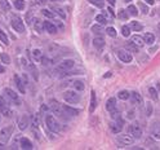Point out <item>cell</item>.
<instances>
[{"label":"cell","mask_w":160,"mask_h":150,"mask_svg":"<svg viewBox=\"0 0 160 150\" xmlns=\"http://www.w3.org/2000/svg\"><path fill=\"white\" fill-rule=\"evenodd\" d=\"M12 133H13V126H6L0 131V149H3L6 144H8Z\"/></svg>","instance_id":"6da1fadb"},{"label":"cell","mask_w":160,"mask_h":150,"mask_svg":"<svg viewBox=\"0 0 160 150\" xmlns=\"http://www.w3.org/2000/svg\"><path fill=\"white\" fill-rule=\"evenodd\" d=\"M0 120H2V119H0Z\"/></svg>","instance_id":"9f6ffc18"},{"label":"cell","mask_w":160,"mask_h":150,"mask_svg":"<svg viewBox=\"0 0 160 150\" xmlns=\"http://www.w3.org/2000/svg\"><path fill=\"white\" fill-rule=\"evenodd\" d=\"M159 30H160V25H159Z\"/></svg>","instance_id":"11a10c76"},{"label":"cell","mask_w":160,"mask_h":150,"mask_svg":"<svg viewBox=\"0 0 160 150\" xmlns=\"http://www.w3.org/2000/svg\"><path fill=\"white\" fill-rule=\"evenodd\" d=\"M138 49H140V48H138L133 41H129L128 44H127V51L132 52V53H138Z\"/></svg>","instance_id":"83f0119b"},{"label":"cell","mask_w":160,"mask_h":150,"mask_svg":"<svg viewBox=\"0 0 160 150\" xmlns=\"http://www.w3.org/2000/svg\"><path fill=\"white\" fill-rule=\"evenodd\" d=\"M118 57H119L120 61L125 62V63L132 61V54L129 53V51H125V49H120V51H118Z\"/></svg>","instance_id":"8fae6325"},{"label":"cell","mask_w":160,"mask_h":150,"mask_svg":"<svg viewBox=\"0 0 160 150\" xmlns=\"http://www.w3.org/2000/svg\"><path fill=\"white\" fill-rule=\"evenodd\" d=\"M106 34L108 35V36H111V38H116V30L114 27H107L106 28Z\"/></svg>","instance_id":"74e56055"},{"label":"cell","mask_w":160,"mask_h":150,"mask_svg":"<svg viewBox=\"0 0 160 150\" xmlns=\"http://www.w3.org/2000/svg\"><path fill=\"white\" fill-rule=\"evenodd\" d=\"M0 60L3 61V63H6V65H9L11 63V57L6 53H0Z\"/></svg>","instance_id":"836d02e7"},{"label":"cell","mask_w":160,"mask_h":150,"mask_svg":"<svg viewBox=\"0 0 160 150\" xmlns=\"http://www.w3.org/2000/svg\"><path fill=\"white\" fill-rule=\"evenodd\" d=\"M118 97L120 100H124V101H125V100H128L130 97V93H129L128 91H120L119 93H118Z\"/></svg>","instance_id":"4dcf8cb0"},{"label":"cell","mask_w":160,"mask_h":150,"mask_svg":"<svg viewBox=\"0 0 160 150\" xmlns=\"http://www.w3.org/2000/svg\"><path fill=\"white\" fill-rule=\"evenodd\" d=\"M49 109L52 110V113H54V115H57L58 118H67L66 115H65V113H63V109H62V105L56 101V100H50L49 101Z\"/></svg>","instance_id":"7a4b0ae2"},{"label":"cell","mask_w":160,"mask_h":150,"mask_svg":"<svg viewBox=\"0 0 160 150\" xmlns=\"http://www.w3.org/2000/svg\"><path fill=\"white\" fill-rule=\"evenodd\" d=\"M21 148L26 149V150H30V149H32L34 146H32V142H31L30 140L26 139V137H23V139H21Z\"/></svg>","instance_id":"603a6c76"},{"label":"cell","mask_w":160,"mask_h":150,"mask_svg":"<svg viewBox=\"0 0 160 150\" xmlns=\"http://www.w3.org/2000/svg\"><path fill=\"white\" fill-rule=\"evenodd\" d=\"M150 133H151V137H152V139L160 140V123H158V122L152 123Z\"/></svg>","instance_id":"7c38bea8"},{"label":"cell","mask_w":160,"mask_h":150,"mask_svg":"<svg viewBox=\"0 0 160 150\" xmlns=\"http://www.w3.org/2000/svg\"><path fill=\"white\" fill-rule=\"evenodd\" d=\"M93 45L96 48H98V49L103 48L105 47V39L102 36H96V38H94V40H93Z\"/></svg>","instance_id":"44dd1931"},{"label":"cell","mask_w":160,"mask_h":150,"mask_svg":"<svg viewBox=\"0 0 160 150\" xmlns=\"http://www.w3.org/2000/svg\"><path fill=\"white\" fill-rule=\"evenodd\" d=\"M124 2H125V3H129V2H132V0H124Z\"/></svg>","instance_id":"f5cc1de1"},{"label":"cell","mask_w":160,"mask_h":150,"mask_svg":"<svg viewBox=\"0 0 160 150\" xmlns=\"http://www.w3.org/2000/svg\"><path fill=\"white\" fill-rule=\"evenodd\" d=\"M4 71H5V69L3 66H0V73H4Z\"/></svg>","instance_id":"816d5d0a"},{"label":"cell","mask_w":160,"mask_h":150,"mask_svg":"<svg viewBox=\"0 0 160 150\" xmlns=\"http://www.w3.org/2000/svg\"><path fill=\"white\" fill-rule=\"evenodd\" d=\"M121 34L124 35L125 38H127V36H129V35H130V27H129V26H125V25H124V26L121 27Z\"/></svg>","instance_id":"ab89813d"},{"label":"cell","mask_w":160,"mask_h":150,"mask_svg":"<svg viewBox=\"0 0 160 150\" xmlns=\"http://www.w3.org/2000/svg\"><path fill=\"white\" fill-rule=\"evenodd\" d=\"M97 108V98H96V92L92 91L91 93V105H89V113L92 114Z\"/></svg>","instance_id":"e0dca14e"},{"label":"cell","mask_w":160,"mask_h":150,"mask_svg":"<svg viewBox=\"0 0 160 150\" xmlns=\"http://www.w3.org/2000/svg\"><path fill=\"white\" fill-rule=\"evenodd\" d=\"M92 32H94L96 35H98V36H101V35H103L106 31H105V28L102 26H99V25H93L92 26Z\"/></svg>","instance_id":"cb8c5ba5"},{"label":"cell","mask_w":160,"mask_h":150,"mask_svg":"<svg viewBox=\"0 0 160 150\" xmlns=\"http://www.w3.org/2000/svg\"><path fill=\"white\" fill-rule=\"evenodd\" d=\"M0 113H2L3 115H5V117H11L12 115L9 105H8V102H6V100L4 97H0Z\"/></svg>","instance_id":"ba28073f"},{"label":"cell","mask_w":160,"mask_h":150,"mask_svg":"<svg viewBox=\"0 0 160 150\" xmlns=\"http://www.w3.org/2000/svg\"><path fill=\"white\" fill-rule=\"evenodd\" d=\"M96 19H97V22H99L101 25H105L107 22V19H106V17L103 16V14H98V16L96 17Z\"/></svg>","instance_id":"b9f144b4"},{"label":"cell","mask_w":160,"mask_h":150,"mask_svg":"<svg viewBox=\"0 0 160 150\" xmlns=\"http://www.w3.org/2000/svg\"><path fill=\"white\" fill-rule=\"evenodd\" d=\"M132 41L134 43V44L138 47V48H142V47H145V39L142 38V36H140V35H133L132 36Z\"/></svg>","instance_id":"ac0fdd59"},{"label":"cell","mask_w":160,"mask_h":150,"mask_svg":"<svg viewBox=\"0 0 160 150\" xmlns=\"http://www.w3.org/2000/svg\"><path fill=\"white\" fill-rule=\"evenodd\" d=\"M0 40H2L3 43H4V44L5 45H8L9 44V40H8V36H6V35H5V32L2 30V28H0Z\"/></svg>","instance_id":"d590c367"},{"label":"cell","mask_w":160,"mask_h":150,"mask_svg":"<svg viewBox=\"0 0 160 150\" xmlns=\"http://www.w3.org/2000/svg\"><path fill=\"white\" fill-rule=\"evenodd\" d=\"M106 110L110 111V113H112V111L116 110V100L114 97L107 100V102H106Z\"/></svg>","instance_id":"2e32d148"},{"label":"cell","mask_w":160,"mask_h":150,"mask_svg":"<svg viewBox=\"0 0 160 150\" xmlns=\"http://www.w3.org/2000/svg\"><path fill=\"white\" fill-rule=\"evenodd\" d=\"M72 85H74V88L76 91H84V88H85L84 82H82V80H74L72 82Z\"/></svg>","instance_id":"4316f807"},{"label":"cell","mask_w":160,"mask_h":150,"mask_svg":"<svg viewBox=\"0 0 160 150\" xmlns=\"http://www.w3.org/2000/svg\"><path fill=\"white\" fill-rule=\"evenodd\" d=\"M145 43H146L147 45H151V44H154V41H155V35L154 34H151V32H147L146 35H145Z\"/></svg>","instance_id":"484cf974"},{"label":"cell","mask_w":160,"mask_h":150,"mask_svg":"<svg viewBox=\"0 0 160 150\" xmlns=\"http://www.w3.org/2000/svg\"><path fill=\"white\" fill-rule=\"evenodd\" d=\"M27 126H28V118H27L26 115L21 117L19 120H18V127H19V130H22V131L26 130Z\"/></svg>","instance_id":"7402d4cb"},{"label":"cell","mask_w":160,"mask_h":150,"mask_svg":"<svg viewBox=\"0 0 160 150\" xmlns=\"http://www.w3.org/2000/svg\"><path fill=\"white\" fill-rule=\"evenodd\" d=\"M43 14H44L45 17H48V18H54V16H56V13L54 12H52V11H49V9H43V12H41Z\"/></svg>","instance_id":"f35d334b"},{"label":"cell","mask_w":160,"mask_h":150,"mask_svg":"<svg viewBox=\"0 0 160 150\" xmlns=\"http://www.w3.org/2000/svg\"><path fill=\"white\" fill-rule=\"evenodd\" d=\"M40 26H43L44 27V25H43V22H40L39 19H35V27H36V30L38 31H41V27Z\"/></svg>","instance_id":"ee69618b"},{"label":"cell","mask_w":160,"mask_h":150,"mask_svg":"<svg viewBox=\"0 0 160 150\" xmlns=\"http://www.w3.org/2000/svg\"><path fill=\"white\" fill-rule=\"evenodd\" d=\"M14 6H16L18 11H23L25 9V2L23 0H16V2H14Z\"/></svg>","instance_id":"d6a6232c"},{"label":"cell","mask_w":160,"mask_h":150,"mask_svg":"<svg viewBox=\"0 0 160 150\" xmlns=\"http://www.w3.org/2000/svg\"><path fill=\"white\" fill-rule=\"evenodd\" d=\"M11 25H12V27L14 28V30H16L17 32H19V34H23L26 31V27H25L23 21L19 17H13L12 21H11Z\"/></svg>","instance_id":"8992f818"},{"label":"cell","mask_w":160,"mask_h":150,"mask_svg":"<svg viewBox=\"0 0 160 150\" xmlns=\"http://www.w3.org/2000/svg\"><path fill=\"white\" fill-rule=\"evenodd\" d=\"M130 28H132V30H134V31H141L143 27H142L141 24H138L137 21H133V22H130Z\"/></svg>","instance_id":"f546056e"},{"label":"cell","mask_w":160,"mask_h":150,"mask_svg":"<svg viewBox=\"0 0 160 150\" xmlns=\"http://www.w3.org/2000/svg\"><path fill=\"white\" fill-rule=\"evenodd\" d=\"M118 141L120 142L121 145H132L134 142V137H132L130 135H120V136H118Z\"/></svg>","instance_id":"30bf717a"},{"label":"cell","mask_w":160,"mask_h":150,"mask_svg":"<svg viewBox=\"0 0 160 150\" xmlns=\"http://www.w3.org/2000/svg\"><path fill=\"white\" fill-rule=\"evenodd\" d=\"M45 124H47V127L49 128V130L53 131V132H58V131H60V128H61L60 123H58V120L53 115H47L45 117Z\"/></svg>","instance_id":"5b68a950"},{"label":"cell","mask_w":160,"mask_h":150,"mask_svg":"<svg viewBox=\"0 0 160 150\" xmlns=\"http://www.w3.org/2000/svg\"><path fill=\"white\" fill-rule=\"evenodd\" d=\"M32 53H34V58H35V60H40V57H41V52L39 51V49H35V51H34Z\"/></svg>","instance_id":"f6af8a7d"},{"label":"cell","mask_w":160,"mask_h":150,"mask_svg":"<svg viewBox=\"0 0 160 150\" xmlns=\"http://www.w3.org/2000/svg\"><path fill=\"white\" fill-rule=\"evenodd\" d=\"M146 2H147L149 5H152V4H154V0H146Z\"/></svg>","instance_id":"681fc988"},{"label":"cell","mask_w":160,"mask_h":150,"mask_svg":"<svg viewBox=\"0 0 160 150\" xmlns=\"http://www.w3.org/2000/svg\"><path fill=\"white\" fill-rule=\"evenodd\" d=\"M52 11L56 13V14H58L61 18H66V13H65V11L61 8V6H57V5H52Z\"/></svg>","instance_id":"d4e9b609"},{"label":"cell","mask_w":160,"mask_h":150,"mask_svg":"<svg viewBox=\"0 0 160 150\" xmlns=\"http://www.w3.org/2000/svg\"><path fill=\"white\" fill-rule=\"evenodd\" d=\"M123 124H124L123 119H118V120H114V122L110 124V128L114 133H119L123 130Z\"/></svg>","instance_id":"5bb4252c"},{"label":"cell","mask_w":160,"mask_h":150,"mask_svg":"<svg viewBox=\"0 0 160 150\" xmlns=\"http://www.w3.org/2000/svg\"><path fill=\"white\" fill-rule=\"evenodd\" d=\"M63 100L69 104H78L80 101V95L74 89V91H66L63 93Z\"/></svg>","instance_id":"277c9868"},{"label":"cell","mask_w":160,"mask_h":150,"mask_svg":"<svg viewBox=\"0 0 160 150\" xmlns=\"http://www.w3.org/2000/svg\"><path fill=\"white\" fill-rule=\"evenodd\" d=\"M138 5H140V8H141V11L143 12V13H149V8H147V5L146 4H143V3H138Z\"/></svg>","instance_id":"7bdbcfd3"},{"label":"cell","mask_w":160,"mask_h":150,"mask_svg":"<svg viewBox=\"0 0 160 150\" xmlns=\"http://www.w3.org/2000/svg\"><path fill=\"white\" fill-rule=\"evenodd\" d=\"M43 25H44V28L49 32V34H56L57 32V26L52 22H48V21H45V22H43Z\"/></svg>","instance_id":"d6986e66"},{"label":"cell","mask_w":160,"mask_h":150,"mask_svg":"<svg viewBox=\"0 0 160 150\" xmlns=\"http://www.w3.org/2000/svg\"><path fill=\"white\" fill-rule=\"evenodd\" d=\"M62 109H63V113H65V115H66L67 118L70 117H76L80 114V111L78 109H74V108H71V106L69 105H62Z\"/></svg>","instance_id":"9c48e42d"},{"label":"cell","mask_w":160,"mask_h":150,"mask_svg":"<svg viewBox=\"0 0 160 150\" xmlns=\"http://www.w3.org/2000/svg\"><path fill=\"white\" fill-rule=\"evenodd\" d=\"M107 2H108V3H110L111 5H114V4H115V0H107Z\"/></svg>","instance_id":"f907efd6"},{"label":"cell","mask_w":160,"mask_h":150,"mask_svg":"<svg viewBox=\"0 0 160 150\" xmlns=\"http://www.w3.org/2000/svg\"><path fill=\"white\" fill-rule=\"evenodd\" d=\"M149 93H150L151 98H152V100H154V101H158V100H159V96H158V92H156V89H155V88H149Z\"/></svg>","instance_id":"e575fe53"},{"label":"cell","mask_w":160,"mask_h":150,"mask_svg":"<svg viewBox=\"0 0 160 150\" xmlns=\"http://www.w3.org/2000/svg\"><path fill=\"white\" fill-rule=\"evenodd\" d=\"M30 70H31L32 75L35 76V79H38V71H36V67H35L34 65H30Z\"/></svg>","instance_id":"bcb514c9"},{"label":"cell","mask_w":160,"mask_h":150,"mask_svg":"<svg viewBox=\"0 0 160 150\" xmlns=\"http://www.w3.org/2000/svg\"><path fill=\"white\" fill-rule=\"evenodd\" d=\"M89 2H91L93 5L98 6V8H102V6L105 5V2H103V0H89Z\"/></svg>","instance_id":"60d3db41"},{"label":"cell","mask_w":160,"mask_h":150,"mask_svg":"<svg viewBox=\"0 0 160 150\" xmlns=\"http://www.w3.org/2000/svg\"><path fill=\"white\" fill-rule=\"evenodd\" d=\"M128 132H129L130 136L137 139V140L142 137V128L138 126V124H130L128 127Z\"/></svg>","instance_id":"52a82bcc"},{"label":"cell","mask_w":160,"mask_h":150,"mask_svg":"<svg viewBox=\"0 0 160 150\" xmlns=\"http://www.w3.org/2000/svg\"><path fill=\"white\" fill-rule=\"evenodd\" d=\"M14 80H16V84H17V87H18V89H19V92H21V93H25L26 88H25L23 80L21 79V78H19L18 75H14Z\"/></svg>","instance_id":"ffe728a7"},{"label":"cell","mask_w":160,"mask_h":150,"mask_svg":"<svg viewBox=\"0 0 160 150\" xmlns=\"http://www.w3.org/2000/svg\"><path fill=\"white\" fill-rule=\"evenodd\" d=\"M128 118H129V119H133V118H134V115H133V111H132V110H130V111L128 113Z\"/></svg>","instance_id":"c3c4849f"},{"label":"cell","mask_w":160,"mask_h":150,"mask_svg":"<svg viewBox=\"0 0 160 150\" xmlns=\"http://www.w3.org/2000/svg\"><path fill=\"white\" fill-rule=\"evenodd\" d=\"M52 2H57V0H52Z\"/></svg>","instance_id":"db71d44e"},{"label":"cell","mask_w":160,"mask_h":150,"mask_svg":"<svg viewBox=\"0 0 160 150\" xmlns=\"http://www.w3.org/2000/svg\"><path fill=\"white\" fill-rule=\"evenodd\" d=\"M0 6H2V9L8 12L11 9V4L8 3V0H0Z\"/></svg>","instance_id":"1f68e13d"},{"label":"cell","mask_w":160,"mask_h":150,"mask_svg":"<svg viewBox=\"0 0 160 150\" xmlns=\"http://www.w3.org/2000/svg\"><path fill=\"white\" fill-rule=\"evenodd\" d=\"M128 12H129L130 16H137V14H138L137 6H136V5H132V4H130V5L128 6Z\"/></svg>","instance_id":"8d00e7d4"},{"label":"cell","mask_w":160,"mask_h":150,"mask_svg":"<svg viewBox=\"0 0 160 150\" xmlns=\"http://www.w3.org/2000/svg\"><path fill=\"white\" fill-rule=\"evenodd\" d=\"M151 111H152V106H151V104H147V108H146V114H147V117L151 115Z\"/></svg>","instance_id":"7dc6e473"},{"label":"cell","mask_w":160,"mask_h":150,"mask_svg":"<svg viewBox=\"0 0 160 150\" xmlns=\"http://www.w3.org/2000/svg\"><path fill=\"white\" fill-rule=\"evenodd\" d=\"M118 17H119L120 19H128V18H129V13H128V11H125V9H120V11L118 12Z\"/></svg>","instance_id":"f1b7e54d"},{"label":"cell","mask_w":160,"mask_h":150,"mask_svg":"<svg viewBox=\"0 0 160 150\" xmlns=\"http://www.w3.org/2000/svg\"><path fill=\"white\" fill-rule=\"evenodd\" d=\"M74 66H75V61H72V60H65V61L58 63V65L56 66V69H54V71H56V73H66V71L71 70Z\"/></svg>","instance_id":"3957f363"},{"label":"cell","mask_w":160,"mask_h":150,"mask_svg":"<svg viewBox=\"0 0 160 150\" xmlns=\"http://www.w3.org/2000/svg\"><path fill=\"white\" fill-rule=\"evenodd\" d=\"M129 98H132V102L134 104V105H138V106H141L142 104H143V100H142V96L138 93V92H132L130 93V97Z\"/></svg>","instance_id":"9a60e30c"},{"label":"cell","mask_w":160,"mask_h":150,"mask_svg":"<svg viewBox=\"0 0 160 150\" xmlns=\"http://www.w3.org/2000/svg\"><path fill=\"white\" fill-rule=\"evenodd\" d=\"M5 95H6V97H8L12 102H14V104H17V105H19V98H18V95L14 92L13 89H11V88H5Z\"/></svg>","instance_id":"4fadbf2b"}]
</instances>
